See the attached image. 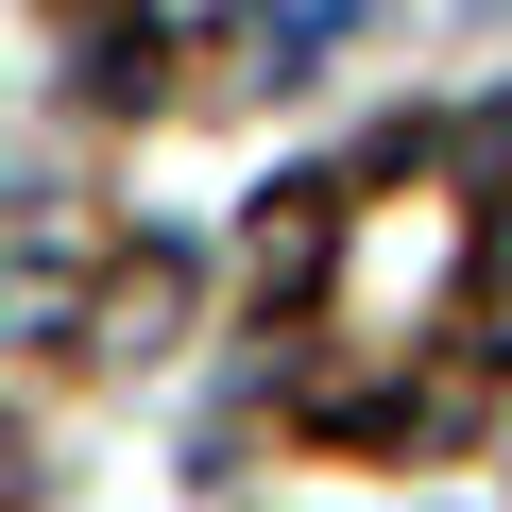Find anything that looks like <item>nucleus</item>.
Returning a JSON list of instances; mask_svg holds the SVG:
<instances>
[{
    "instance_id": "nucleus-1",
    "label": "nucleus",
    "mask_w": 512,
    "mask_h": 512,
    "mask_svg": "<svg viewBox=\"0 0 512 512\" xmlns=\"http://www.w3.org/2000/svg\"><path fill=\"white\" fill-rule=\"evenodd\" d=\"M256 35H274V52H325V35H342V0H274Z\"/></svg>"
},
{
    "instance_id": "nucleus-2",
    "label": "nucleus",
    "mask_w": 512,
    "mask_h": 512,
    "mask_svg": "<svg viewBox=\"0 0 512 512\" xmlns=\"http://www.w3.org/2000/svg\"><path fill=\"white\" fill-rule=\"evenodd\" d=\"M154 18H171V35H188V18H222V0H154Z\"/></svg>"
}]
</instances>
